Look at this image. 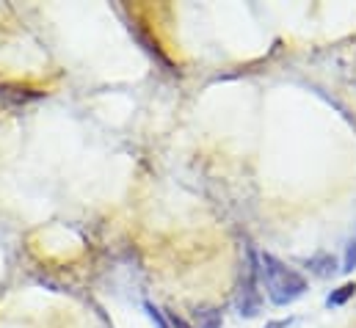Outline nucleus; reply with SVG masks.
<instances>
[{
	"instance_id": "f257e3e1",
	"label": "nucleus",
	"mask_w": 356,
	"mask_h": 328,
	"mask_svg": "<svg viewBox=\"0 0 356 328\" xmlns=\"http://www.w3.org/2000/svg\"><path fill=\"white\" fill-rule=\"evenodd\" d=\"M260 273H263V284H266L268 298L276 306L296 304L307 293V279L298 270H293L284 262H279L276 256H270V254L260 256Z\"/></svg>"
},
{
	"instance_id": "f03ea898",
	"label": "nucleus",
	"mask_w": 356,
	"mask_h": 328,
	"mask_svg": "<svg viewBox=\"0 0 356 328\" xmlns=\"http://www.w3.org/2000/svg\"><path fill=\"white\" fill-rule=\"evenodd\" d=\"M235 306H238L241 318H257L260 306H263V298H260V290H257V265H254V254L252 251H249V259H246V265L241 270Z\"/></svg>"
},
{
	"instance_id": "7ed1b4c3",
	"label": "nucleus",
	"mask_w": 356,
	"mask_h": 328,
	"mask_svg": "<svg viewBox=\"0 0 356 328\" xmlns=\"http://www.w3.org/2000/svg\"><path fill=\"white\" fill-rule=\"evenodd\" d=\"M307 268L315 273V276H332L334 270H337V262H334V256L332 254H315V256H309L307 259Z\"/></svg>"
},
{
	"instance_id": "20e7f679",
	"label": "nucleus",
	"mask_w": 356,
	"mask_h": 328,
	"mask_svg": "<svg viewBox=\"0 0 356 328\" xmlns=\"http://www.w3.org/2000/svg\"><path fill=\"white\" fill-rule=\"evenodd\" d=\"M354 295H356V284H351V281H348V284L337 287V290H334V293L326 298V306H329V309H334V306H343V304H348Z\"/></svg>"
},
{
	"instance_id": "39448f33",
	"label": "nucleus",
	"mask_w": 356,
	"mask_h": 328,
	"mask_svg": "<svg viewBox=\"0 0 356 328\" xmlns=\"http://www.w3.org/2000/svg\"><path fill=\"white\" fill-rule=\"evenodd\" d=\"M199 328H221V312L218 309H196Z\"/></svg>"
},
{
	"instance_id": "423d86ee",
	"label": "nucleus",
	"mask_w": 356,
	"mask_h": 328,
	"mask_svg": "<svg viewBox=\"0 0 356 328\" xmlns=\"http://www.w3.org/2000/svg\"><path fill=\"white\" fill-rule=\"evenodd\" d=\"M356 268V238L348 240V248H346V259H343V270L351 273Z\"/></svg>"
},
{
	"instance_id": "0eeeda50",
	"label": "nucleus",
	"mask_w": 356,
	"mask_h": 328,
	"mask_svg": "<svg viewBox=\"0 0 356 328\" xmlns=\"http://www.w3.org/2000/svg\"><path fill=\"white\" fill-rule=\"evenodd\" d=\"M147 315H149V318L158 323V328H166V320H163V315H161V312H158L152 304H147Z\"/></svg>"
},
{
	"instance_id": "6e6552de",
	"label": "nucleus",
	"mask_w": 356,
	"mask_h": 328,
	"mask_svg": "<svg viewBox=\"0 0 356 328\" xmlns=\"http://www.w3.org/2000/svg\"><path fill=\"white\" fill-rule=\"evenodd\" d=\"M169 323H172V328H191L182 318H179L177 312H169Z\"/></svg>"
},
{
	"instance_id": "1a4fd4ad",
	"label": "nucleus",
	"mask_w": 356,
	"mask_h": 328,
	"mask_svg": "<svg viewBox=\"0 0 356 328\" xmlns=\"http://www.w3.org/2000/svg\"><path fill=\"white\" fill-rule=\"evenodd\" d=\"M296 320H276V323H268L266 328H290Z\"/></svg>"
}]
</instances>
